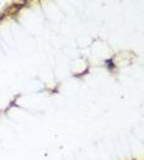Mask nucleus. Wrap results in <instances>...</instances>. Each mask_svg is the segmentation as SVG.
Instances as JSON below:
<instances>
[{
	"label": "nucleus",
	"mask_w": 144,
	"mask_h": 160,
	"mask_svg": "<svg viewBox=\"0 0 144 160\" xmlns=\"http://www.w3.org/2000/svg\"><path fill=\"white\" fill-rule=\"evenodd\" d=\"M106 63H107V65H109L110 68L112 67V60H107V62H106Z\"/></svg>",
	"instance_id": "1"
}]
</instances>
